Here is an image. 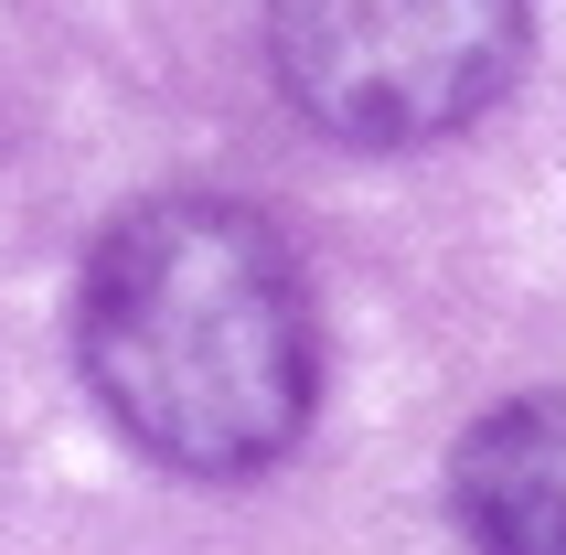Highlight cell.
I'll return each instance as SVG.
<instances>
[{
    "instance_id": "1",
    "label": "cell",
    "mask_w": 566,
    "mask_h": 555,
    "mask_svg": "<svg viewBox=\"0 0 566 555\" xmlns=\"http://www.w3.org/2000/svg\"><path fill=\"white\" fill-rule=\"evenodd\" d=\"M75 374L139 460L247 481L321 406V321L289 235L235 192H150L86 247Z\"/></svg>"
},
{
    "instance_id": "2",
    "label": "cell",
    "mask_w": 566,
    "mask_h": 555,
    "mask_svg": "<svg viewBox=\"0 0 566 555\" xmlns=\"http://www.w3.org/2000/svg\"><path fill=\"white\" fill-rule=\"evenodd\" d=\"M524 0H268L279 96L343 150H428L524 75Z\"/></svg>"
},
{
    "instance_id": "3",
    "label": "cell",
    "mask_w": 566,
    "mask_h": 555,
    "mask_svg": "<svg viewBox=\"0 0 566 555\" xmlns=\"http://www.w3.org/2000/svg\"><path fill=\"white\" fill-rule=\"evenodd\" d=\"M449 513L471 545L503 555H566V396H524L471 417L449 460Z\"/></svg>"
}]
</instances>
